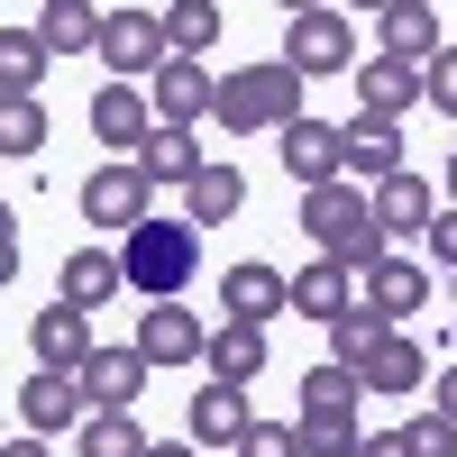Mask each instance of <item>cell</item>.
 Returning <instances> with one entry per match:
<instances>
[{
	"instance_id": "1",
	"label": "cell",
	"mask_w": 457,
	"mask_h": 457,
	"mask_svg": "<svg viewBox=\"0 0 457 457\" xmlns=\"http://www.w3.org/2000/svg\"><path fill=\"white\" fill-rule=\"evenodd\" d=\"M302 228H312V247L338 256L348 275H366L375 256H394L385 220L366 211V183H348V174H329V183H312V193H302Z\"/></svg>"
},
{
	"instance_id": "2",
	"label": "cell",
	"mask_w": 457,
	"mask_h": 457,
	"mask_svg": "<svg viewBox=\"0 0 457 457\" xmlns=\"http://www.w3.org/2000/svg\"><path fill=\"white\" fill-rule=\"evenodd\" d=\"M193 275H202V228L193 220H156V211H146L137 228H120V284L129 293L174 302Z\"/></svg>"
},
{
	"instance_id": "3",
	"label": "cell",
	"mask_w": 457,
	"mask_h": 457,
	"mask_svg": "<svg viewBox=\"0 0 457 457\" xmlns=\"http://www.w3.org/2000/svg\"><path fill=\"white\" fill-rule=\"evenodd\" d=\"M211 120L228 137H265V129H284L302 120V73L284 55H265V64H238V73H220V101H211Z\"/></svg>"
},
{
	"instance_id": "4",
	"label": "cell",
	"mask_w": 457,
	"mask_h": 457,
	"mask_svg": "<svg viewBox=\"0 0 457 457\" xmlns=\"http://www.w3.org/2000/svg\"><path fill=\"white\" fill-rule=\"evenodd\" d=\"M284 64L302 73V83L348 73V64H357V28H348V10H293V19H284Z\"/></svg>"
},
{
	"instance_id": "5",
	"label": "cell",
	"mask_w": 457,
	"mask_h": 457,
	"mask_svg": "<svg viewBox=\"0 0 457 457\" xmlns=\"http://www.w3.org/2000/svg\"><path fill=\"white\" fill-rule=\"evenodd\" d=\"M165 55H174L165 46V19L146 10V0H137V10H101V64L120 73V83H146Z\"/></svg>"
},
{
	"instance_id": "6",
	"label": "cell",
	"mask_w": 457,
	"mask_h": 457,
	"mask_svg": "<svg viewBox=\"0 0 457 457\" xmlns=\"http://www.w3.org/2000/svg\"><path fill=\"white\" fill-rule=\"evenodd\" d=\"M146 211H156V183H146L137 165H92V174H83V220L101 228V238L137 228Z\"/></svg>"
},
{
	"instance_id": "7",
	"label": "cell",
	"mask_w": 457,
	"mask_h": 457,
	"mask_svg": "<svg viewBox=\"0 0 457 457\" xmlns=\"http://www.w3.org/2000/svg\"><path fill=\"white\" fill-rule=\"evenodd\" d=\"M211 101H220V73H202V55H165L156 73H146V110L174 120V129H202Z\"/></svg>"
},
{
	"instance_id": "8",
	"label": "cell",
	"mask_w": 457,
	"mask_h": 457,
	"mask_svg": "<svg viewBox=\"0 0 457 457\" xmlns=\"http://www.w3.org/2000/svg\"><path fill=\"white\" fill-rule=\"evenodd\" d=\"M338 174H348V183H385V174H403V120H375V110L338 120Z\"/></svg>"
},
{
	"instance_id": "9",
	"label": "cell",
	"mask_w": 457,
	"mask_h": 457,
	"mask_svg": "<svg viewBox=\"0 0 457 457\" xmlns=\"http://www.w3.org/2000/svg\"><path fill=\"white\" fill-rule=\"evenodd\" d=\"M146 366L137 348H92L83 366H73V385H83V411H137V394H146Z\"/></svg>"
},
{
	"instance_id": "10",
	"label": "cell",
	"mask_w": 457,
	"mask_h": 457,
	"mask_svg": "<svg viewBox=\"0 0 457 457\" xmlns=\"http://www.w3.org/2000/svg\"><path fill=\"white\" fill-rule=\"evenodd\" d=\"M293 312V275H275V265H228L220 275V320H247V329H265V320H284Z\"/></svg>"
},
{
	"instance_id": "11",
	"label": "cell",
	"mask_w": 457,
	"mask_h": 457,
	"mask_svg": "<svg viewBox=\"0 0 457 457\" xmlns=\"http://www.w3.org/2000/svg\"><path fill=\"white\" fill-rule=\"evenodd\" d=\"M357 302H366L385 329H403V320L430 302V265H411V256H375L366 275H357Z\"/></svg>"
},
{
	"instance_id": "12",
	"label": "cell",
	"mask_w": 457,
	"mask_h": 457,
	"mask_svg": "<svg viewBox=\"0 0 457 457\" xmlns=\"http://www.w3.org/2000/svg\"><path fill=\"white\" fill-rule=\"evenodd\" d=\"M202 338H211V329L183 312V293H174V302H146V320H137L129 348H137L146 366H202Z\"/></svg>"
},
{
	"instance_id": "13",
	"label": "cell",
	"mask_w": 457,
	"mask_h": 457,
	"mask_svg": "<svg viewBox=\"0 0 457 457\" xmlns=\"http://www.w3.org/2000/svg\"><path fill=\"white\" fill-rule=\"evenodd\" d=\"M19 421L37 439H64L73 421H83V385H73V366H37L28 385H19Z\"/></svg>"
},
{
	"instance_id": "14",
	"label": "cell",
	"mask_w": 457,
	"mask_h": 457,
	"mask_svg": "<svg viewBox=\"0 0 457 457\" xmlns=\"http://www.w3.org/2000/svg\"><path fill=\"white\" fill-rule=\"evenodd\" d=\"M348 83H357V110H375V120L421 110V64L411 55H366V64H348Z\"/></svg>"
},
{
	"instance_id": "15",
	"label": "cell",
	"mask_w": 457,
	"mask_h": 457,
	"mask_svg": "<svg viewBox=\"0 0 457 457\" xmlns=\"http://www.w3.org/2000/svg\"><path fill=\"white\" fill-rule=\"evenodd\" d=\"M357 385H366V394H421V385H430V348H421V338H403V329H385V338H375V357L357 366Z\"/></svg>"
},
{
	"instance_id": "16",
	"label": "cell",
	"mask_w": 457,
	"mask_h": 457,
	"mask_svg": "<svg viewBox=\"0 0 457 457\" xmlns=\"http://www.w3.org/2000/svg\"><path fill=\"white\" fill-rule=\"evenodd\" d=\"M28 348H37V366H83L101 338H92V312H73V302H46V312L28 320Z\"/></svg>"
},
{
	"instance_id": "17",
	"label": "cell",
	"mask_w": 457,
	"mask_h": 457,
	"mask_svg": "<svg viewBox=\"0 0 457 457\" xmlns=\"http://www.w3.org/2000/svg\"><path fill=\"white\" fill-rule=\"evenodd\" d=\"M366 211L385 220V238H421V228H430V211H439V193H430V183L403 165V174H385V183L366 193Z\"/></svg>"
},
{
	"instance_id": "18",
	"label": "cell",
	"mask_w": 457,
	"mask_h": 457,
	"mask_svg": "<svg viewBox=\"0 0 457 457\" xmlns=\"http://www.w3.org/2000/svg\"><path fill=\"white\" fill-rule=\"evenodd\" d=\"M202 165H211V156H202V137H193V129H174V120H156V129L137 137V174H146V183H174V193H183Z\"/></svg>"
},
{
	"instance_id": "19",
	"label": "cell",
	"mask_w": 457,
	"mask_h": 457,
	"mask_svg": "<svg viewBox=\"0 0 457 457\" xmlns=\"http://www.w3.org/2000/svg\"><path fill=\"white\" fill-rule=\"evenodd\" d=\"M275 137H284V174L302 183V193L338 174V129H329V120H312V110H302V120H284Z\"/></svg>"
},
{
	"instance_id": "20",
	"label": "cell",
	"mask_w": 457,
	"mask_h": 457,
	"mask_svg": "<svg viewBox=\"0 0 457 457\" xmlns=\"http://www.w3.org/2000/svg\"><path fill=\"white\" fill-rule=\"evenodd\" d=\"M256 421L247 411V385H202L193 411H183V430H193V448H238V430Z\"/></svg>"
},
{
	"instance_id": "21",
	"label": "cell",
	"mask_w": 457,
	"mask_h": 457,
	"mask_svg": "<svg viewBox=\"0 0 457 457\" xmlns=\"http://www.w3.org/2000/svg\"><path fill=\"white\" fill-rule=\"evenodd\" d=\"M110 293H129V284H120V247H73L64 275H55V302H73V312H101Z\"/></svg>"
},
{
	"instance_id": "22",
	"label": "cell",
	"mask_w": 457,
	"mask_h": 457,
	"mask_svg": "<svg viewBox=\"0 0 457 457\" xmlns=\"http://www.w3.org/2000/svg\"><path fill=\"white\" fill-rule=\"evenodd\" d=\"M202 366H211V385H256V375H265V329L220 320V329L202 338Z\"/></svg>"
},
{
	"instance_id": "23",
	"label": "cell",
	"mask_w": 457,
	"mask_h": 457,
	"mask_svg": "<svg viewBox=\"0 0 457 457\" xmlns=\"http://www.w3.org/2000/svg\"><path fill=\"white\" fill-rule=\"evenodd\" d=\"M348 302H357V275H348L338 256H320V265H302V275H293V320H320V329H329Z\"/></svg>"
},
{
	"instance_id": "24",
	"label": "cell",
	"mask_w": 457,
	"mask_h": 457,
	"mask_svg": "<svg viewBox=\"0 0 457 457\" xmlns=\"http://www.w3.org/2000/svg\"><path fill=\"white\" fill-rule=\"evenodd\" d=\"M238 211H247V174H238V165H202L193 183H183V220H193V228L238 220Z\"/></svg>"
},
{
	"instance_id": "25",
	"label": "cell",
	"mask_w": 457,
	"mask_h": 457,
	"mask_svg": "<svg viewBox=\"0 0 457 457\" xmlns=\"http://www.w3.org/2000/svg\"><path fill=\"white\" fill-rule=\"evenodd\" d=\"M146 129H156V120H146V92L137 83H101L92 92V137L101 146H137Z\"/></svg>"
},
{
	"instance_id": "26",
	"label": "cell",
	"mask_w": 457,
	"mask_h": 457,
	"mask_svg": "<svg viewBox=\"0 0 457 457\" xmlns=\"http://www.w3.org/2000/svg\"><path fill=\"white\" fill-rule=\"evenodd\" d=\"M37 46H46V55L101 46V10H92V0H46V10H37Z\"/></svg>"
},
{
	"instance_id": "27",
	"label": "cell",
	"mask_w": 457,
	"mask_h": 457,
	"mask_svg": "<svg viewBox=\"0 0 457 457\" xmlns=\"http://www.w3.org/2000/svg\"><path fill=\"white\" fill-rule=\"evenodd\" d=\"M385 55H411V64L439 55V10L430 0H385Z\"/></svg>"
},
{
	"instance_id": "28",
	"label": "cell",
	"mask_w": 457,
	"mask_h": 457,
	"mask_svg": "<svg viewBox=\"0 0 457 457\" xmlns=\"http://www.w3.org/2000/svg\"><path fill=\"white\" fill-rule=\"evenodd\" d=\"M146 430H137V411H83L73 421V457H137Z\"/></svg>"
},
{
	"instance_id": "29",
	"label": "cell",
	"mask_w": 457,
	"mask_h": 457,
	"mask_svg": "<svg viewBox=\"0 0 457 457\" xmlns=\"http://www.w3.org/2000/svg\"><path fill=\"white\" fill-rule=\"evenodd\" d=\"M46 46H37V28H0V101H19V92H37L46 83Z\"/></svg>"
},
{
	"instance_id": "30",
	"label": "cell",
	"mask_w": 457,
	"mask_h": 457,
	"mask_svg": "<svg viewBox=\"0 0 457 457\" xmlns=\"http://www.w3.org/2000/svg\"><path fill=\"white\" fill-rule=\"evenodd\" d=\"M156 19H165V46L174 55H211L220 46V0H165Z\"/></svg>"
},
{
	"instance_id": "31",
	"label": "cell",
	"mask_w": 457,
	"mask_h": 457,
	"mask_svg": "<svg viewBox=\"0 0 457 457\" xmlns=\"http://www.w3.org/2000/svg\"><path fill=\"white\" fill-rule=\"evenodd\" d=\"M293 439H302V457H357L366 430H357V411H302Z\"/></svg>"
},
{
	"instance_id": "32",
	"label": "cell",
	"mask_w": 457,
	"mask_h": 457,
	"mask_svg": "<svg viewBox=\"0 0 457 457\" xmlns=\"http://www.w3.org/2000/svg\"><path fill=\"white\" fill-rule=\"evenodd\" d=\"M357 394H366V385H357V366H338V357L302 375V411H357Z\"/></svg>"
},
{
	"instance_id": "33",
	"label": "cell",
	"mask_w": 457,
	"mask_h": 457,
	"mask_svg": "<svg viewBox=\"0 0 457 457\" xmlns=\"http://www.w3.org/2000/svg\"><path fill=\"white\" fill-rule=\"evenodd\" d=\"M375 338H385V320H375L366 302H348V312L329 320V357H338V366H366V357H375Z\"/></svg>"
},
{
	"instance_id": "34",
	"label": "cell",
	"mask_w": 457,
	"mask_h": 457,
	"mask_svg": "<svg viewBox=\"0 0 457 457\" xmlns=\"http://www.w3.org/2000/svg\"><path fill=\"white\" fill-rule=\"evenodd\" d=\"M46 146V110H37V92L0 101V156H37Z\"/></svg>"
},
{
	"instance_id": "35",
	"label": "cell",
	"mask_w": 457,
	"mask_h": 457,
	"mask_svg": "<svg viewBox=\"0 0 457 457\" xmlns=\"http://www.w3.org/2000/svg\"><path fill=\"white\" fill-rule=\"evenodd\" d=\"M228 457H302V439H293V421H247Z\"/></svg>"
},
{
	"instance_id": "36",
	"label": "cell",
	"mask_w": 457,
	"mask_h": 457,
	"mask_svg": "<svg viewBox=\"0 0 457 457\" xmlns=\"http://www.w3.org/2000/svg\"><path fill=\"white\" fill-rule=\"evenodd\" d=\"M403 439H411V457H457V421H448V411H421V421H403Z\"/></svg>"
},
{
	"instance_id": "37",
	"label": "cell",
	"mask_w": 457,
	"mask_h": 457,
	"mask_svg": "<svg viewBox=\"0 0 457 457\" xmlns=\"http://www.w3.org/2000/svg\"><path fill=\"white\" fill-rule=\"evenodd\" d=\"M421 101H439V120H457V46H439L421 64Z\"/></svg>"
},
{
	"instance_id": "38",
	"label": "cell",
	"mask_w": 457,
	"mask_h": 457,
	"mask_svg": "<svg viewBox=\"0 0 457 457\" xmlns=\"http://www.w3.org/2000/svg\"><path fill=\"white\" fill-rule=\"evenodd\" d=\"M10 284H19V211L0 202V293H10Z\"/></svg>"
},
{
	"instance_id": "39",
	"label": "cell",
	"mask_w": 457,
	"mask_h": 457,
	"mask_svg": "<svg viewBox=\"0 0 457 457\" xmlns=\"http://www.w3.org/2000/svg\"><path fill=\"white\" fill-rule=\"evenodd\" d=\"M421 238H430V256H439V265H457V202H448V211H430Z\"/></svg>"
},
{
	"instance_id": "40",
	"label": "cell",
	"mask_w": 457,
	"mask_h": 457,
	"mask_svg": "<svg viewBox=\"0 0 457 457\" xmlns=\"http://www.w3.org/2000/svg\"><path fill=\"white\" fill-rule=\"evenodd\" d=\"M357 457H411V439H403V430H366Z\"/></svg>"
},
{
	"instance_id": "41",
	"label": "cell",
	"mask_w": 457,
	"mask_h": 457,
	"mask_svg": "<svg viewBox=\"0 0 457 457\" xmlns=\"http://www.w3.org/2000/svg\"><path fill=\"white\" fill-rule=\"evenodd\" d=\"M0 457H55V439H37V430H28V439H0Z\"/></svg>"
},
{
	"instance_id": "42",
	"label": "cell",
	"mask_w": 457,
	"mask_h": 457,
	"mask_svg": "<svg viewBox=\"0 0 457 457\" xmlns=\"http://www.w3.org/2000/svg\"><path fill=\"white\" fill-rule=\"evenodd\" d=\"M137 457H202V448H193V439H146Z\"/></svg>"
},
{
	"instance_id": "43",
	"label": "cell",
	"mask_w": 457,
	"mask_h": 457,
	"mask_svg": "<svg viewBox=\"0 0 457 457\" xmlns=\"http://www.w3.org/2000/svg\"><path fill=\"white\" fill-rule=\"evenodd\" d=\"M439 411L457 421V366H439Z\"/></svg>"
},
{
	"instance_id": "44",
	"label": "cell",
	"mask_w": 457,
	"mask_h": 457,
	"mask_svg": "<svg viewBox=\"0 0 457 457\" xmlns=\"http://www.w3.org/2000/svg\"><path fill=\"white\" fill-rule=\"evenodd\" d=\"M329 10H385V0H329Z\"/></svg>"
},
{
	"instance_id": "45",
	"label": "cell",
	"mask_w": 457,
	"mask_h": 457,
	"mask_svg": "<svg viewBox=\"0 0 457 457\" xmlns=\"http://www.w3.org/2000/svg\"><path fill=\"white\" fill-rule=\"evenodd\" d=\"M293 10H329V0H284V19H293Z\"/></svg>"
},
{
	"instance_id": "46",
	"label": "cell",
	"mask_w": 457,
	"mask_h": 457,
	"mask_svg": "<svg viewBox=\"0 0 457 457\" xmlns=\"http://www.w3.org/2000/svg\"><path fill=\"white\" fill-rule=\"evenodd\" d=\"M448 202H457V146H448Z\"/></svg>"
},
{
	"instance_id": "47",
	"label": "cell",
	"mask_w": 457,
	"mask_h": 457,
	"mask_svg": "<svg viewBox=\"0 0 457 457\" xmlns=\"http://www.w3.org/2000/svg\"><path fill=\"white\" fill-rule=\"evenodd\" d=\"M202 457H228V448H202Z\"/></svg>"
},
{
	"instance_id": "48",
	"label": "cell",
	"mask_w": 457,
	"mask_h": 457,
	"mask_svg": "<svg viewBox=\"0 0 457 457\" xmlns=\"http://www.w3.org/2000/svg\"><path fill=\"white\" fill-rule=\"evenodd\" d=\"M448 275H457V265H448Z\"/></svg>"
}]
</instances>
